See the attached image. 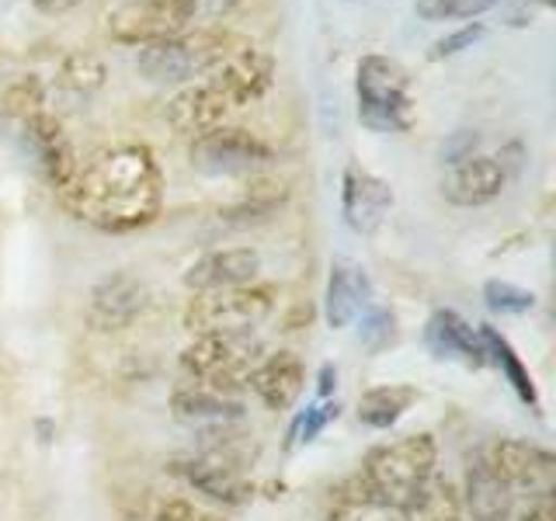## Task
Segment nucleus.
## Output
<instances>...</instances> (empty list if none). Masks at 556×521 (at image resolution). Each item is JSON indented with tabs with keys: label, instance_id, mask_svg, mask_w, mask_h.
Masks as SVG:
<instances>
[{
	"label": "nucleus",
	"instance_id": "obj_1",
	"mask_svg": "<svg viewBox=\"0 0 556 521\" xmlns=\"http://www.w3.org/2000/svg\"><path fill=\"white\" fill-rule=\"evenodd\" d=\"M63 208L101 233H136L164 208V170L143 143L104 147L77 164L60 191Z\"/></svg>",
	"mask_w": 556,
	"mask_h": 521
},
{
	"label": "nucleus",
	"instance_id": "obj_2",
	"mask_svg": "<svg viewBox=\"0 0 556 521\" xmlns=\"http://www.w3.org/2000/svg\"><path fill=\"white\" fill-rule=\"evenodd\" d=\"M439 442L434 434H404V439L376 445L362 462V480L372 491L376 500L404 511L414 494L439 473Z\"/></svg>",
	"mask_w": 556,
	"mask_h": 521
},
{
	"label": "nucleus",
	"instance_id": "obj_3",
	"mask_svg": "<svg viewBox=\"0 0 556 521\" xmlns=\"http://www.w3.org/2000/svg\"><path fill=\"white\" fill-rule=\"evenodd\" d=\"M358 122L376 136H400L414 126V80L393 56H362L355 69Z\"/></svg>",
	"mask_w": 556,
	"mask_h": 521
},
{
	"label": "nucleus",
	"instance_id": "obj_4",
	"mask_svg": "<svg viewBox=\"0 0 556 521\" xmlns=\"http://www.w3.org/2000/svg\"><path fill=\"white\" fill-rule=\"evenodd\" d=\"M261 361V341L251 334H195L181 352V369L199 386L237 396L248 390L254 365Z\"/></svg>",
	"mask_w": 556,
	"mask_h": 521
},
{
	"label": "nucleus",
	"instance_id": "obj_5",
	"mask_svg": "<svg viewBox=\"0 0 556 521\" xmlns=\"http://www.w3.org/2000/svg\"><path fill=\"white\" fill-rule=\"evenodd\" d=\"M275 309L271 285H233L216 292H195L188 300L181 323L188 334H251Z\"/></svg>",
	"mask_w": 556,
	"mask_h": 521
},
{
	"label": "nucleus",
	"instance_id": "obj_6",
	"mask_svg": "<svg viewBox=\"0 0 556 521\" xmlns=\"http://www.w3.org/2000/svg\"><path fill=\"white\" fill-rule=\"evenodd\" d=\"M223 42H226V31H216V28L181 31V35H174V39L139 46L136 69H139V77H147L150 84L181 87L205 74L208 63L219 56Z\"/></svg>",
	"mask_w": 556,
	"mask_h": 521
},
{
	"label": "nucleus",
	"instance_id": "obj_7",
	"mask_svg": "<svg viewBox=\"0 0 556 521\" xmlns=\"http://www.w3.org/2000/svg\"><path fill=\"white\" fill-rule=\"evenodd\" d=\"M275 150L261 136L240 126H219L199 139H191L188 164L202 178H257L271 167Z\"/></svg>",
	"mask_w": 556,
	"mask_h": 521
},
{
	"label": "nucleus",
	"instance_id": "obj_8",
	"mask_svg": "<svg viewBox=\"0 0 556 521\" xmlns=\"http://www.w3.org/2000/svg\"><path fill=\"white\" fill-rule=\"evenodd\" d=\"M271 74H275V60L265 49L248 39H237V35H226L219 56L208 63L202 80L219 87V91L230 98L233 109H243V104H254L268 91Z\"/></svg>",
	"mask_w": 556,
	"mask_h": 521
},
{
	"label": "nucleus",
	"instance_id": "obj_9",
	"mask_svg": "<svg viewBox=\"0 0 556 521\" xmlns=\"http://www.w3.org/2000/svg\"><path fill=\"white\" fill-rule=\"evenodd\" d=\"M195 17V0H122L109 14V31L122 46H150L188 31Z\"/></svg>",
	"mask_w": 556,
	"mask_h": 521
},
{
	"label": "nucleus",
	"instance_id": "obj_10",
	"mask_svg": "<svg viewBox=\"0 0 556 521\" xmlns=\"http://www.w3.org/2000/svg\"><path fill=\"white\" fill-rule=\"evenodd\" d=\"M17 139H22V150L35 161V167L42 170V178L52 185V191H60L77 170V153L70 147L63 118L56 112H35L22 129H17Z\"/></svg>",
	"mask_w": 556,
	"mask_h": 521
},
{
	"label": "nucleus",
	"instance_id": "obj_11",
	"mask_svg": "<svg viewBox=\"0 0 556 521\" xmlns=\"http://www.w3.org/2000/svg\"><path fill=\"white\" fill-rule=\"evenodd\" d=\"M501 473V480L511 491H526L529 497H553L556 486V456L549 448H539L532 442L504 439L494 445V452H486Z\"/></svg>",
	"mask_w": 556,
	"mask_h": 521
},
{
	"label": "nucleus",
	"instance_id": "obj_12",
	"mask_svg": "<svg viewBox=\"0 0 556 521\" xmlns=\"http://www.w3.org/2000/svg\"><path fill=\"white\" fill-rule=\"evenodd\" d=\"M393 208V188L379 174L358 164H348L341 174V216L344 226L358 237L376 233L387 213Z\"/></svg>",
	"mask_w": 556,
	"mask_h": 521
},
{
	"label": "nucleus",
	"instance_id": "obj_13",
	"mask_svg": "<svg viewBox=\"0 0 556 521\" xmlns=\"http://www.w3.org/2000/svg\"><path fill=\"white\" fill-rule=\"evenodd\" d=\"M143 309H147V285L129 271H112L91 292L87 323L98 334H118V330L132 327L136 317H143Z\"/></svg>",
	"mask_w": 556,
	"mask_h": 521
},
{
	"label": "nucleus",
	"instance_id": "obj_14",
	"mask_svg": "<svg viewBox=\"0 0 556 521\" xmlns=\"http://www.w3.org/2000/svg\"><path fill=\"white\" fill-rule=\"evenodd\" d=\"M459 500H463V521H511L515 514V491L501 480L486 452H477L466 462Z\"/></svg>",
	"mask_w": 556,
	"mask_h": 521
},
{
	"label": "nucleus",
	"instance_id": "obj_15",
	"mask_svg": "<svg viewBox=\"0 0 556 521\" xmlns=\"http://www.w3.org/2000/svg\"><path fill=\"white\" fill-rule=\"evenodd\" d=\"M233 112L237 109L230 104V98H226L219 87H213L208 80L185 84L181 91L167 101L170 129L178 136H188V139H199L205 132L226 126V118H230Z\"/></svg>",
	"mask_w": 556,
	"mask_h": 521
},
{
	"label": "nucleus",
	"instance_id": "obj_16",
	"mask_svg": "<svg viewBox=\"0 0 556 521\" xmlns=\"http://www.w3.org/2000/svg\"><path fill=\"white\" fill-rule=\"evenodd\" d=\"M372 278L358 260L352 257H334L327 275V292H324V320L330 330L352 327L365 309L372 306Z\"/></svg>",
	"mask_w": 556,
	"mask_h": 521
},
{
	"label": "nucleus",
	"instance_id": "obj_17",
	"mask_svg": "<svg viewBox=\"0 0 556 521\" xmlns=\"http://www.w3.org/2000/svg\"><path fill=\"white\" fill-rule=\"evenodd\" d=\"M425 347L434 361H459L466 369H483L486 352L480 330L456 309H434L425 320Z\"/></svg>",
	"mask_w": 556,
	"mask_h": 521
},
{
	"label": "nucleus",
	"instance_id": "obj_18",
	"mask_svg": "<svg viewBox=\"0 0 556 521\" xmlns=\"http://www.w3.org/2000/svg\"><path fill=\"white\" fill-rule=\"evenodd\" d=\"M170 473L181 476L191 491L205 494L216 504H226V508H240V504H248L254 497V483L248 480V473H237V469L205 459L199 452H191L185 459H174Z\"/></svg>",
	"mask_w": 556,
	"mask_h": 521
},
{
	"label": "nucleus",
	"instance_id": "obj_19",
	"mask_svg": "<svg viewBox=\"0 0 556 521\" xmlns=\"http://www.w3.org/2000/svg\"><path fill=\"white\" fill-rule=\"evenodd\" d=\"M248 390L275 414L292 410L306 390V365L295 352H275L254 365Z\"/></svg>",
	"mask_w": 556,
	"mask_h": 521
},
{
	"label": "nucleus",
	"instance_id": "obj_20",
	"mask_svg": "<svg viewBox=\"0 0 556 521\" xmlns=\"http://www.w3.org/2000/svg\"><path fill=\"white\" fill-rule=\"evenodd\" d=\"M504 185H508V174L497 164V156H469V161L448 167L442 178V195L445 202L459 205V208H480L486 202H494Z\"/></svg>",
	"mask_w": 556,
	"mask_h": 521
},
{
	"label": "nucleus",
	"instance_id": "obj_21",
	"mask_svg": "<svg viewBox=\"0 0 556 521\" xmlns=\"http://www.w3.org/2000/svg\"><path fill=\"white\" fill-rule=\"evenodd\" d=\"M261 271V254L254 247H226L208 251L185 271V289L191 292H216L233 285H251Z\"/></svg>",
	"mask_w": 556,
	"mask_h": 521
},
{
	"label": "nucleus",
	"instance_id": "obj_22",
	"mask_svg": "<svg viewBox=\"0 0 556 521\" xmlns=\"http://www.w3.org/2000/svg\"><path fill=\"white\" fill-rule=\"evenodd\" d=\"M170 410H174V421H181L185 428H195V431L243 424V417H248V407H243L237 396L213 393L199 386V382H188V386L174 390Z\"/></svg>",
	"mask_w": 556,
	"mask_h": 521
},
{
	"label": "nucleus",
	"instance_id": "obj_23",
	"mask_svg": "<svg viewBox=\"0 0 556 521\" xmlns=\"http://www.w3.org/2000/svg\"><path fill=\"white\" fill-rule=\"evenodd\" d=\"M320 521H404L396 508L372 497L362 476H352L330 491Z\"/></svg>",
	"mask_w": 556,
	"mask_h": 521
},
{
	"label": "nucleus",
	"instance_id": "obj_24",
	"mask_svg": "<svg viewBox=\"0 0 556 521\" xmlns=\"http://www.w3.org/2000/svg\"><path fill=\"white\" fill-rule=\"evenodd\" d=\"M477 330H480V341H483V352H486V365L501 369V376L508 379V386L515 390V396L529 410L539 414V390L532 382V372L526 369V361H521L518 352L511 347V341L504 334H497V327H491V323H480Z\"/></svg>",
	"mask_w": 556,
	"mask_h": 521
},
{
	"label": "nucleus",
	"instance_id": "obj_25",
	"mask_svg": "<svg viewBox=\"0 0 556 521\" xmlns=\"http://www.w3.org/2000/svg\"><path fill=\"white\" fill-rule=\"evenodd\" d=\"M417 393L407 382H390V386H372L358 396V421L365 428H376V431H387L393 428L400 417H404L414 404H417Z\"/></svg>",
	"mask_w": 556,
	"mask_h": 521
},
{
	"label": "nucleus",
	"instance_id": "obj_26",
	"mask_svg": "<svg viewBox=\"0 0 556 521\" xmlns=\"http://www.w3.org/2000/svg\"><path fill=\"white\" fill-rule=\"evenodd\" d=\"M404 521H463V500L459 486L448 476L434 473L421 491L414 494V500L400 511Z\"/></svg>",
	"mask_w": 556,
	"mask_h": 521
},
{
	"label": "nucleus",
	"instance_id": "obj_27",
	"mask_svg": "<svg viewBox=\"0 0 556 521\" xmlns=\"http://www.w3.org/2000/svg\"><path fill=\"white\" fill-rule=\"evenodd\" d=\"M289 199V185L286 181H268V178H251L248 195H243L237 205L223 208L219 219L226 226H257V223H268L278 205Z\"/></svg>",
	"mask_w": 556,
	"mask_h": 521
},
{
	"label": "nucleus",
	"instance_id": "obj_28",
	"mask_svg": "<svg viewBox=\"0 0 556 521\" xmlns=\"http://www.w3.org/2000/svg\"><path fill=\"white\" fill-rule=\"evenodd\" d=\"M104 77H109V69H104L98 56H91V52H70L56 69V91L63 98L87 101L104 87Z\"/></svg>",
	"mask_w": 556,
	"mask_h": 521
},
{
	"label": "nucleus",
	"instance_id": "obj_29",
	"mask_svg": "<svg viewBox=\"0 0 556 521\" xmlns=\"http://www.w3.org/2000/svg\"><path fill=\"white\" fill-rule=\"evenodd\" d=\"M42 109H46V84L31 74L17 77L14 84H8V91L0 94V115H4L8 126H14V132Z\"/></svg>",
	"mask_w": 556,
	"mask_h": 521
},
{
	"label": "nucleus",
	"instance_id": "obj_30",
	"mask_svg": "<svg viewBox=\"0 0 556 521\" xmlns=\"http://www.w3.org/2000/svg\"><path fill=\"white\" fill-rule=\"evenodd\" d=\"M338 399H313V404L306 410H300L292 417V424L286 431V452H292L295 445H309V442H317L324 428L330 421H338Z\"/></svg>",
	"mask_w": 556,
	"mask_h": 521
},
{
	"label": "nucleus",
	"instance_id": "obj_31",
	"mask_svg": "<svg viewBox=\"0 0 556 521\" xmlns=\"http://www.w3.org/2000/svg\"><path fill=\"white\" fill-rule=\"evenodd\" d=\"M400 341V327H396V313L387 306H369L358 317V344L365 355H382L387 347Z\"/></svg>",
	"mask_w": 556,
	"mask_h": 521
},
{
	"label": "nucleus",
	"instance_id": "obj_32",
	"mask_svg": "<svg viewBox=\"0 0 556 521\" xmlns=\"http://www.w3.org/2000/svg\"><path fill=\"white\" fill-rule=\"evenodd\" d=\"M501 0H414V14L421 22H466V17H480L494 11Z\"/></svg>",
	"mask_w": 556,
	"mask_h": 521
},
{
	"label": "nucleus",
	"instance_id": "obj_33",
	"mask_svg": "<svg viewBox=\"0 0 556 521\" xmlns=\"http://www.w3.org/2000/svg\"><path fill=\"white\" fill-rule=\"evenodd\" d=\"M483 303L491 313H501V317H521V313L535 309V292L504 282V278H491V282H483Z\"/></svg>",
	"mask_w": 556,
	"mask_h": 521
},
{
	"label": "nucleus",
	"instance_id": "obj_34",
	"mask_svg": "<svg viewBox=\"0 0 556 521\" xmlns=\"http://www.w3.org/2000/svg\"><path fill=\"white\" fill-rule=\"evenodd\" d=\"M486 35V28L480 25V22H473V25H463L459 31H452V35H445V39H439L431 46V52H428V60H448V56H459V52H466V49H473L480 39Z\"/></svg>",
	"mask_w": 556,
	"mask_h": 521
},
{
	"label": "nucleus",
	"instance_id": "obj_35",
	"mask_svg": "<svg viewBox=\"0 0 556 521\" xmlns=\"http://www.w3.org/2000/svg\"><path fill=\"white\" fill-rule=\"evenodd\" d=\"M477 147H480V132L463 129V132H456V136L442 143V164L456 167V164L469 161V156H477Z\"/></svg>",
	"mask_w": 556,
	"mask_h": 521
},
{
	"label": "nucleus",
	"instance_id": "obj_36",
	"mask_svg": "<svg viewBox=\"0 0 556 521\" xmlns=\"http://www.w3.org/2000/svg\"><path fill=\"white\" fill-rule=\"evenodd\" d=\"M150 521H219V518L199 511L195 504H188V500H164V504H156Z\"/></svg>",
	"mask_w": 556,
	"mask_h": 521
},
{
	"label": "nucleus",
	"instance_id": "obj_37",
	"mask_svg": "<svg viewBox=\"0 0 556 521\" xmlns=\"http://www.w3.org/2000/svg\"><path fill=\"white\" fill-rule=\"evenodd\" d=\"M334 390H338V369L327 361L317 372V399H334Z\"/></svg>",
	"mask_w": 556,
	"mask_h": 521
},
{
	"label": "nucleus",
	"instance_id": "obj_38",
	"mask_svg": "<svg viewBox=\"0 0 556 521\" xmlns=\"http://www.w3.org/2000/svg\"><path fill=\"white\" fill-rule=\"evenodd\" d=\"M240 0H195L199 17H219V14H230Z\"/></svg>",
	"mask_w": 556,
	"mask_h": 521
},
{
	"label": "nucleus",
	"instance_id": "obj_39",
	"mask_svg": "<svg viewBox=\"0 0 556 521\" xmlns=\"http://www.w3.org/2000/svg\"><path fill=\"white\" fill-rule=\"evenodd\" d=\"M31 4L42 14H66V11H74L80 0H31Z\"/></svg>",
	"mask_w": 556,
	"mask_h": 521
}]
</instances>
